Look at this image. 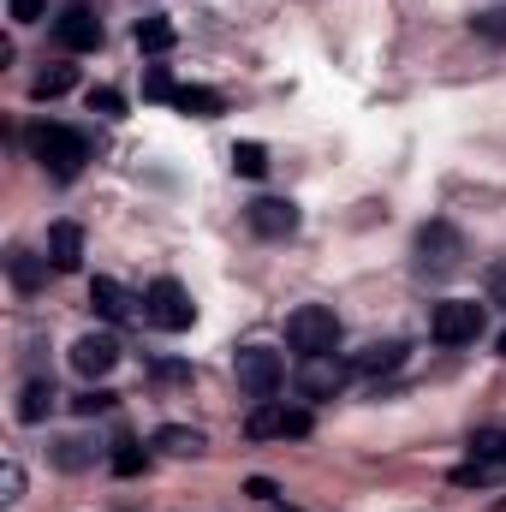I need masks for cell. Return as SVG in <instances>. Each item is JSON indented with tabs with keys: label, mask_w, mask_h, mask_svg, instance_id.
<instances>
[{
	"label": "cell",
	"mask_w": 506,
	"mask_h": 512,
	"mask_svg": "<svg viewBox=\"0 0 506 512\" xmlns=\"http://www.w3.org/2000/svg\"><path fill=\"white\" fill-rule=\"evenodd\" d=\"M405 364V346L399 340H376V346H364L358 358H352V370H364V376H387V370H399Z\"/></svg>",
	"instance_id": "obj_15"
},
{
	"label": "cell",
	"mask_w": 506,
	"mask_h": 512,
	"mask_svg": "<svg viewBox=\"0 0 506 512\" xmlns=\"http://www.w3.org/2000/svg\"><path fill=\"white\" fill-rule=\"evenodd\" d=\"M114 364H120V340H114V334H84V340L72 346V370L90 376V382H102Z\"/></svg>",
	"instance_id": "obj_10"
},
{
	"label": "cell",
	"mask_w": 506,
	"mask_h": 512,
	"mask_svg": "<svg viewBox=\"0 0 506 512\" xmlns=\"http://www.w3.org/2000/svg\"><path fill=\"white\" fill-rule=\"evenodd\" d=\"M471 24H477V36H489V42H506V6H495V12H477Z\"/></svg>",
	"instance_id": "obj_28"
},
{
	"label": "cell",
	"mask_w": 506,
	"mask_h": 512,
	"mask_svg": "<svg viewBox=\"0 0 506 512\" xmlns=\"http://www.w3.org/2000/svg\"><path fill=\"white\" fill-rule=\"evenodd\" d=\"M346 387V364H334V352L328 358H304V370H298V393L304 399H334Z\"/></svg>",
	"instance_id": "obj_11"
},
{
	"label": "cell",
	"mask_w": 506,
	"mask_h": 512,
	"mask_svg": "<svg viewBox=\"0 0 506 512\" xmlns=\"http://www.w3.org/2000/svg\"><path fill=\"white\" fill-rule=\"evenodd\" d=\"M286 346H292L298 358H328V352L340 346V316H334L328 304H298V310L286 316Z\"/></svg>",
	"instance_id": "obj_1"
},
{
	"label": "cell",
	"mask_w": 506,
	"mask_h": 512,
	"mask_svg": "<svg viewBox=\"0 0 506 512\" xmlns=\"http://www.w3.org/2000/svg\"><path fill=\"white\" fill-rule=\"evenodd\" d=\"M155 447H161V453H179V459H191V453H203L209 441H203V429H185V423H167V429L155 435Z\"/></svg>",
	"instance_id": "obj_19"
},
{
	"label": "cell",
	"mask_w": 506,
	"mask_h": 512,
	"mask_svg": "<svg viewBox=\"0 0 506 512\" xmlns=\"http://www.w3.org/2000/svg\"><path fill=\"white\" fill-rule=\"evenodd\" d=\"M173 108L191 114V120H215V114H221V96L203 90V84H179V90H173Z\"/></svg>",
	"instance_id": "obj_16"
},
{
	"label": "cell",
	"mask_w": 506,
	"mask_h": 512,
	"mask_svg": "<svg viewBox=\"0 0 506 512\" xmlns=\"http://www.w3.org/2000/svg\"><path fill=\"white\" fill-rule=\"evenodd\" d=\"M54 411V382H24V393H18V423H42Z\"/></svg>",
	"instance_id": "obj_17"
},
{
	"label": "cell",
	"mask_w": 506,
	"mask_h": 512,
	"mask_svg": "<svg viewBox=\"0 0 506 512\" xmlns=\"http://www.w3.org/2000/svg\"><path fill=\"white\" fill-rule=\"evenodd\" d=\"M245 429H251L256 441H268V435L298 441V435H310V411H292V405H268V399H262V405L251 411V423H245Z\"/></svg>",
	"instance_id": "obj_7"
},
{
	"label": "cell",
	"mask_w": 506,
	"mask_h": 512,
	"mask_svg": "<svg viewBox=\"0 0 506 512\" xmlns=\"http://www.w3.org/2000/svg\"><path fill=\"white\" fill-rule=\"evenodd\" d=\"M143 465H149V453H143L137 441H114V471H120V477H137Z\"/></svg>",
	"instance_id": "obj_23"
},
{
	"label": "cell",
	"mask_w": 506,
	"mask_h": 512,
	"mask_svg": "<svg viewBox=\"0 0 506 512\" xmlns=\"http://www.w3.org/2000/svg\"><path fill=\"white\" fill-rule=\"evenodd\" d=\"M501 471H506V465H495V459H477V453H471V459L453 471V483H459V489H483V483H495Z\"/></svg>",
	"instance_id": "obj_21"
},
{
	"label": "cell",
	"mask_w": 506,
	"mask_h": 512,
	"mask_svg": "<svg viewBox=\"0 0 506 512\" xmlns=\"http://www.w3.org/2000/svg\"><path fill=\"white\" fill-rule=\"evenodd\" d=\"M501 358H506V334H501Z\"/></svg>",
	"instance_id": "obj_34"
},
{
	"label": "cell",
	"mask_w": 506,
	"mask_h": 512,
	"mask_svg": "<svg viewBox=\"0 0 506 512\" xmlns=\"http://www.w3.org/2000/svg\"><path fill=\"white\" fill-rule=\"evenodd\" d=\"M173 42H179V30H173L167 18H143V24H137V48H143V54H167Z\"/></svg>",
	"instance_id": "obj_20"
},
{
	"label": "cell",
	"mask_w": 506,
	"mask_h": 512,
	"mask_svg": "<svg viewBox=\"0 0 506 512\" xmlns=\"http://www.w3.org/2000/svg\"><path fill=\"white\" fill-rule=\"evenodd\" d=\"M143 316L155 322V328H167V334H185L191 322H197V304H191V292L179 286V280H149V292H143Z\"/></svg>",
	"instance_id": "obj_4"
},
{
	"label": "cell",
	"mask_w": 506,
	"mask_h": 512,
	"mask_svg": "<svg viewBox=\"0 0 506 512\" xmlns=\"http://www.w3.org/2000/svg\"><path fill=\"white\" fill-rule=\"evenodd\" d=\"M471 453H477V459H495V465H506V435H495V429L471 435Z\"/></svg>",
	"instance_id": "obj_25"
},
{
	"label": "cell",
	"mask_w": 506,
	"mask_h": 512,
	"mask_svg": "<svg viewBox=\"0 0 506 512\" xmlns=\"http://www.w3.org/2000/svg\"><path fill=\"white\" fill-rule=\"evenodd\" d=\"M48 262H54V274H72L84 262V227L78 221H54L48 227Z\"/></svg>",
	"instance_id": "obj_12"
},
{
	"label": "cell",
	"mask_w": 506,
	"mask_h": 512,
	"mask_svg": "<svg viewBox=\"0 0 506 512\" xmlns=\"http://www.w3.org/2000/svg\"><path fill=\"white\" fill-rule=\"evenodd\" d=\"M42 12H48V0H6V18L12 24H36Z\"/></svg>",
	"instance_id": "obj_30"
},
{
	"label": "cell",
	"mask_w": 506,
	"mask_h": 512,
	"mask_svg": "<svg viewBox=\"0 0 506 512\" xmlns=\"http://www.w3.org/2000/svg\"><path fill=\"white\" fill-rule=\"evenodd\" d=\"M465 268V239H459V227L453 221H429L423 233H417V274H459Z\"/></svg>",
	"instance_id": "obj_3"
},
{
	"label": "cell",
	"mask_w": 506,
	"mask_h": 512,
	"mask_svg": "<svg viewBox=\"0 0 506 512\" xmlns=\"http://www.w3.org/2000/svg\"><path fill=\"white\" fill-rule=\"evenodd\" d=\"M245 221H251L256 239H292V233H298V203H286V197H256L251 209H245Z\"/></svg>",
	"instance_id": "obj_8"
},
{
	"label": "cell",
	"mask_w": 506,
	"mask_h": 512,
	"mask_svg": "<svg viewBox=\"0 0 506 512\" xmlns=\"http://www.w3.org/2000/svg\"><path fill=\"white\" fill-rule=\"evenodd\" d=\"M54 36H60V48H72V54H96V48H102V18H96L90 6H66L60 24H54Z\"/></svg>",
	"instance_id": "obj_9"
},
{
	"label": "cell",
	"mask_w": 506,
	"mask_h": 512,
	"mask_svg": "<svg viewBox=\"0 0 506 512\" xmlns=\"http://www.w3.org/2000/svg\"><path fill=\"white\" fill-rule=\"evenodd\" d=\"M233 173L262 179V173H268V149H262V143H233Z\"/></svg>",
	"instance_id": "obj_22"
},
{
	"label": "cell",
	"mask_w": 506,
	"mask_h": 512,
	"mask_svg": "<svg viewBox=\"0 0 506 512\" xmlns=\"http://www.w3.org/2000/svg\"><path fill=\"white\" fill-rule=\"evenodd\" d=\"M30 149H36V161H42L54 179H78L84 161H90L84 131H72V126H36L30 131Z\"/></svg>",
	"instance_id": "obj_2"
},
{
	"label": "cell",
	"mask_w": 506,
	"mask_h": 512,
	"mask_svg": "<svg viewBox=\"0 0 506 512\" xmlns=\"http://www.w3.org/2000/svg\"><path fill=\"white\" fill-rule=\"evenodd\" d=\"M245 495H251V501H274V483H268V477H251Z\"/></svg>",
	"instance_id": "obj_33"
},
{
	"label": "cell",
	"mask_w": 506,
	"mask_h": 512,
	"mask_svg": "<svg viewBox=\"0 0 506 512\" xmlns=\"http://www.w3.org/2000/svg\"><path fill=\"white\" fill-rule=\"evenodd\" d=\"M286 512H292V507H286Z\"/></svg>",
	"instance_id": "obj_35"
},
{
	"label": "cell",
	"mask_w": 506,
	"mask_h": 512,
	"mask_svg": "<svg viewBox=\"0 0 506 512\" xmlns=\"http://www.w3.org/2000/svg\"><path fill=\"white\" fill-rule=\"evenodd\" d=\"M72 405H78L84 417H96V411H108V405H114V393H108V387H90V393H78Z\"/></svg>",
	"instance_id": "obj_31"
},
{
	"label": "cell",
	"mask_w": 506,
	"mask_h": 512,
	"mask_svg": "<svg viewBox=\"0 0 506 512\" xmlns=\"http://www.w3.org/2000/svg\"><path fill=\"white\" fill-rule=\"evenodd\" d=\"M84 102H90V114H126V96H120V90H108V84L84 90Z\"/></svg>",
	"instance_id": "obj_24"
},
{
	"label": "cell",
	"mask_w": 506,
	"mask_h": 512,
	"mask_svg": "<svg viewBox=\"0 0 506 512\" xmlns=\"http://www.w3.org/2000/svg\"><path fill=\"white\" fill-rule=\"evenodd\" d=\"M54 459H60L66 471H84V465H90L96 453H90V441H60V453H54Z\"/></svg>",
	"instance_id": "obj_27"
},
{
	"label": "cell",
	"mask_w": 506,
	"mask_h": 512,
	"mask_svg": "<svg viewBox=\"0 0 506 512\" xmlns=\"http://www.w3.org/2000/svg\"><path fill=\"white\" fill-rule=\"evenodd\" d=\"M429 334H435L441 346H471V340L483 334V304H477V298H441V304L429 310Z\"/></svg>",
	"instance_id": "obj_5"
},
{
	"label": "cell",
	"mask_w": 506,
	"mask_h": 512,
	"mask_svg": "<svg viewBox=\"0 0 506 512\" xmlns=\"http://www.w3.org/2000/svg\"><path fill=\"white\" fill-rule=\"evenodd\" d=\"M48 268H54L48 256H30V251L6 256V274H12V286H18V292H42V286H48Z\"/></svg>",
	"instance_id": "obj_14"
},
{
	"label": "cell",
	"mask_w": 506,
	"mask_h": 512,
	"mask_svg": "<svg viewBox=\"0 0 506 512\" xmlns=\"http://www.w3.org/2000/svg\"><path fill=\"white\" fill-rule=\"evenodd\" d=\"M233 376H239V387H245V399H274L280 393V382H286V364H280V352H268V346H245L239 358H233Z\"/></svg>",
	"instance_id": "obj_6"
},
{
	"label": "cell",
	"mask_w": 506,
	"mask_h": 512,
	"mask_svg": "<svg viewBox=\"0 0 506 512\" xmlns=\"http://www.w3.org/2000/svg\"><path fill=\"white\" fill-rule=\"evenodd\" d=\"M90 304H96V316H102V322H126V316H131L126 286H120V280H108V274H96V280H90Z\"/></svg>",
	"instance_id": "obj_13"
},
{
	"label": "cell",
	"mask_w": 506,
	"mask_h": 512,
	"mask_svg": "<svg viewBox=\"0 0 506 512\" xmlns=\"http://www.w3.org/2000/svg\"><path fill=\"white\" fill-rule=\"evenodd\" d=\"M489 298H495V304H506V262H495V268H489Z\"/></svg>",
	"instance_id": "obj_32"
},
{
	"label": "cell",
	"mask_w": 506,
	"mask_h": 512,
	"mask_svg": "<svg viewBox=\"0 0 506 512\" xmlns=\"http://www.w3.org/2000/svg\"><path fill=\"white\" fill-rule=\"evenodd\" d=\"M173 90H179V84L167 78V66H149V72H143V96H155V102H173Z\"/></svg>",
	"instance_id": "obj_26"
},
{
	"label": "cell",
	"mask_w": 506,
	"mask_h": 512,
	"mask_svg": "<svg viewBox=\"0 0 506 512\" xmlns=\"http://www.w3.org/2000/svg\"><path fill=\"white\" fill-rule=\"evenodd\" d=\"M18 495H24V471H18V459H6V471H0V501L12 507Z\"/></svg>",
	"instance_id": "obj_29"
},
{
	"label": "cell",
	"mask_w": 506,
	"mask_h": 512,
	"mask_svg": "<svg viewBox=\"0 0 506 512\" xmlns=\"http://www.w3.org/2000/svg\"><path fill=\"white\" fill-rule=\"evenodd\" d=\"M78 84V66H42L36 78H30V96L36 102H54V96H66Z\"/></svg>",
	"instance_id": "obj_18"
}]
</instances>
